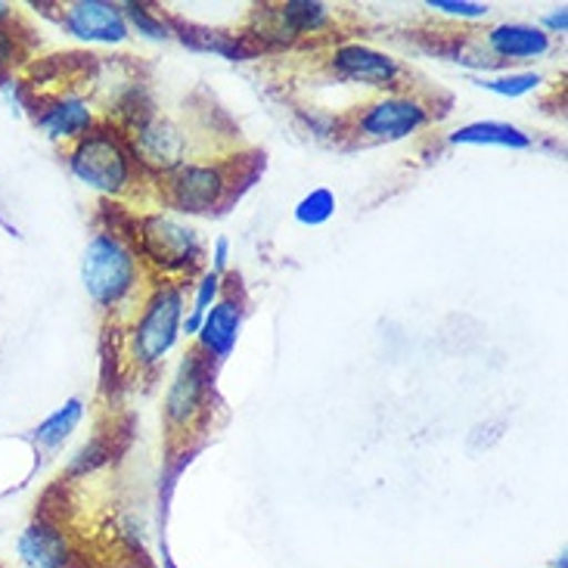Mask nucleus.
Here are the masks:
<instances>
[{"label": "nucleus", "instance_id": "nucleus-19", "mask_svg": "<svg viewBox=\"0 0 568 568\" xmlns=\"http://www.w3.org/2000/svg\"><path fill=\"white\" fill-rule=\"evenodd\" d=\"M476 84L481 88V91L516 100V97H525V93L538 91L540 84H544V78H540L538 72H516V75H500V78H476Z\"/></svg>", "mask_w": 568, "mask_h": 568}, {"label": "nucleus", "instance_id": "nucleus-16", "mask_svg": "<svg viewBox=\"0 0 568 568\" xmlns=\"http://www.w3.org/2000/svg\"><path fill=\"white\" fill-rule=\"evenodd\" d=\"M81 416H84V404H81L78 398L65 400L60 410H53V414L47 416L44 423L38 426V432H34V442H38L41 447H60L62 442L78 429Z\"/></svg>", "mask_w": 568, "mask_h": 568}, {"label": "nucleus", "instance_id": "nucleus-8", "mask_svg": "<svg viewBox=\"0 0 568 568\" xmlns=\"http://www.w3.org/2000/svg\"><path fill=\"white\" fill-rule=\"evenodd\" d=\"M62 26L69 34L93 44H122L128 38L122 7L106 0H75L62 10Z\"/></svg>", "mask_w": 568, "mask_h": 568}, {"label": "nucleus", "instance_id": "nucleus-9", "mask_svg": "<svg viewBox=\"0 0 568 568\" xmlns=\"http://www.w3.org/2000/svg\"><path fill=\"white\" fill-rule=\"evenodd\" d=\"M186 153V134L169 119H150L134 131L131 140V155L134 162L146 165L153 171H174L178 165H184Z\"/></svg>", "mask_w": 568, "mask_h": 568}, {"label": "nucleus", "instance_id": "nucleus-7", "mask_svg": "<svg viewBox=\"0 0 568 568\" xmlns=\"http://www.w3.org/2000/svg\"><path fill=\"white\" fill-rule=\"evenodd\" d=\"M333 75L352 84H367V88H395L400 78V65L388 53H379L364 44H342L329 57Z\"/></svg>", "mask_w": 568, "mask_h": 568}, {"label": "nucleus", "instance_id": "nucleus-23", "mask_svg": "<svg viewBox=\"0 0 568 568\" xmlns=\"http://www.w3.org/2000/svg\"><path fill=\"white\" fill-rule=\"evenodd\" d=\"M227 258H231V240H227V236H217L215 255H212V271H215L217 277L227 271Z\"/></svg>", "mask_w": 568, "mask_h": 568}, {"label": "nucleus", "instance_id": "nucleus-27", "mask_svg": "<svg viewBox=\"0 0 568 568\" xmlns=\"http://www.w3.org/2000/svg\"><path fill=\"white\" fill-rule=\"evenodd\" d=\"M554 568H568V556L559 554V559H556V562H554Z\"/></svg>", "mask_w": 568, "mask_h": 568}, {"label": "nucleus", "instance_id": "nucleus-2", "mask_svg": "<svg viewBox=\"0 0 568 568\" xmlns=\"http://www.w3.org/2000/svg\"><path fill=\"white\" fill-rule=\"evenodd\" d=\"M81 283L93 305L112 307L138 283V258L115 233H97L81 258Z\"/></svg>", "mask_w": 568, "mask_h": 568}, {"label": "nucleus", "instance_id": "nucleus-28", "mask_svg": "<svg viewBox=\"0 0 568 568\" xmlns=\"http://www.w3.org/2000/svg\"><path fill=\"white\" fill-rule=\"evenodd\" d=\"M109 568H138V566H131V562H122V566H109Z\"/></svg>", "mask_w": 568, "mask_h": 568}, {"label": "nucleus", "instance_id": "nucleus-12", "mask_svg": "<svg viewBox=\"0 0 568 568\" xmlns=\"http://www.w3.org/2000/svg\"><path fill=\"white\" fill-rule=\"evenodd\" d=\"M240 326H243V307H240V302H233V298H217L215 305L209 307L200 333H196L202 354L217 357V361L231 357L233 345H236V338H240Z\"/></svg>", "mask_w": 568, "mask_h": 568}, {"label": "nucleus", "instance_id": "nucleus-13", "mask_svg": "<svg viewBox=\"0 0 568 568\" xmlns=\"http://www.w3.org/2000/svg\"><path fill=\"white\" fill-rule=\"evenodd\" d=\"M488 50L497 60H538L550 50V34L540 26H525V22H504L488 31Z\"/></svg>", "mask_w": 568, "mask_h": 568}, {"label": "nucleus", "instance_id": "nucleus-10", "mask_svg": "<svg viewBox=\"0 0 568 568\" xmlns=\"http://www.w3.org/2000/svg\"><path fill=\"white\" fill-rule=\"evenodd\" d=\"M205 383H209V369L205 357L200 352L184 354L181 367L174 373L165 398V416L174 429L193 426V419L202 414V400H205Z\"/></svg>", "mask_w": 568, "mask_h": 568}, {"label": "nucleus", "instance_id": "nucleus-11", "mask_svg": "<svg viewBox=\"0 0 568 568\" xmlns=\"http://www.w3.org/2000/svg\"><path fill=\"white\" fill-rule=\"evenodd\" d=\"M16 554L22 559V566L29 568H69L75 559L65 531L50 519L31 523L16 540Z\"/></svg>", "mask_w": 568, "mask_h": 568}, {"label": "nucleus", "instance_id": "nucleus-25", "mask_svg": "<svg viewBox=\"0 0 568 568\" xmlns=\"http://www.w3.org/2000/svg\"><path fill=\"white\" fill-rule=\"evenodd\" d=\"M544 22V31L550 34V31H566L568 29V13L566 7H559V13H550L540 19Z\"/></svg>", "mask_w": 568, "mask_h": 568}, {"label": "nucleus", "instance_id": "nucleus-14", "mask_svg": "<svg viewBox=\"0 0 568 568\" xmlns=\"http://www.w3.org/2000/svg\"><path fill=\"white\" fill-rule=\"evenodd\" d=\"M34 122L53 140H81L93 131V112L81 97H57L41 106Z\"/></svg>", "mask_w": 568, "mask_h": 568}, {"label": "nucleus", "instance_id": "nucleus-18", "mask_svg": "<svg viewBox=\"0 0 568 568\" xmlns=\"http://www.w3.org/2000/svg\"><path fill=\"white\" fill-rule=\"evenodd\" d=\"M333 215H336V196L326 186L311 190L305 200L295 205V221L305 224V227H321Z\"/></svg>", "mask_w": 568, "mask_h": 568}, {"label": "nucleus", "instance_id": "nucleus-4", "mask_svg": "<svg viewBox=\"0 0 568 568\" xmlns=\"http://www.w3.org/2000/svg\"><path fill=\"white\" fill-rule=\"evenodd\" d=\"M181 323H184V290L165 283L143 305V314L134 326V357L143 367L159 364L178 345Z\"/></svg>", "mask_w": 568, "mask_h": 568}, {"label": "nucleus", "instance_id": "nucleus-6", "mask_svg": "<svg viewBox=\"0 0 568 568\" xmlns=\"http://www.w3.org/2000/svg\"><path fill=\"white\" fill-rule=\"evenodd\" d=\"M227 193V174L217 165H205V162H184L174 171H169V184H165V196L186 215H202L221 205Z\"/></svg>", "mask_w": 568, "mask_h": 568}, {"label": "nucleus", "instance_id": "nucleus-26", "mask_svg": "<svg viewBox=\"0 0 568 568\" xmlns=\"http://www.w3.org/2000/svg\"><path fill=\"white\" fill-rule=\"evenodd\" d=\"M10 19V3H0V22Z\"/></svg>", "mask_w": 568, "mask_h": 568}, {"label": "nucleus", "instance_id": "nucleus-21", "mask_svg": "<svg viewBox=\"0 0 568 568\" xmlns=\"http://www.w3.org/2000/svg\"><path fill=\"white\" fill-rule=\"evenodd\" d=\"M426 7L435 13L454 16V19H485L491 13L488 3H473V0H429Z\"/></svg>", "mask_w": 568, "mask_h": 568}, {"label": "nucleus", "instance_id": "nucleus-22", "mask_svg": "<svg viewBox=\"0 0 568 568\" xmlns=\"http://www.w3.org/2000/svg\"><path fill=\"white\" fill-rule=\"evenodd\" d=\"M217 295H221V277H217L215 271H209V274L196 283V298H193V311H190V314L205 321V314H209V307L217 302Z\"/></svg>", "mask_w": 568, "mask_h": 568}, {"label": "nucleus", "instance_id": "nucleus-17", "mask_svg": "<svg viewBox=\"0 0 568 568\" xmlns=\"http://www.w3.org/2000/svg\"><path fill=\"white\" fill-rule=\"evenodd\" d=\"M283 26L290 29V34H307V31H321L329 22V10L326 3H311V0H290L277 7Z\"/></svg>", "mask_w": 568, "mask_h": 568}, {"label": "nucleus", "instance_id": "nucleus-5", "mask_svg": "<svg viewBox=\"0 0 568 568\" xmlns=\"http://www.w3.org/2000/svg\"><path fill=\"white\" fill-rule=\"evenodd\" d=\"M429 122V109L410 93H388L383 100L369 103L357 119V134L376 143H395L416 134Z\"/></svg>", "mask_w": 568, "mask_h": 568}, {"label": "nucleus", "instance_id": "nucleus-3", "mask_svg": "<svg viewBox=\"0 0 568 568\" xmlns=\"http://www.w3.org/2000/svg\"><path fill=\"white\" fill-rule=\"evenodd\" d=\"M140 255L162 274H184L193 271L202 258L200 233L181 217L150 215L138 224Z\"/></svg>", "mask_w": 568, "mask_h": 568}, {"label": "nucleus", "instance_id": "nucleus-15", "mask_svg": "<svg viewBox=\"0 0 568 568\" xmlns=\"http://www.w3.org/2000/svg\"><path fill=\"white\" fill-rule=\"evenodd\" d=\"M454 146H507V150H528L531 138L523 128L509 122H473L450 134Z\"/></svg>", "mask_w": 568, "mask_h": 568}, {"label": "nucleus", "instance_id": "nucleus-20", "mask_svg": "<svg viewBox=\"0 0 568 568\" xmlns=\"http://www.w3.org/2000/svg\"><path fill=\"white\" fill-rule=\"evenodd\" d=\"M124 22H131L140 34H146V38H153V41H165L169 38V26L162 22V19H155L146 7H140V3H124Z\"/></svg>", "mask_w": 568, "mask_h": 568}, {"label": "nucleus", "instance_id": "nucleus-24", "mask_svg": "<svg viewBox=\"0 0 568 568\" xmlns=\"http://www.w3.org/2000/svg\"><path fill=\"white\" fill-rule=\"evenodd\" d=\"M16 60V38L7 29H0V72L10 69Z\"/></svg>", "mask_w": 568, "mask_h": 568}, {"label": "nucleus", "instance_id": "nucleus-1", "mask_svg": "<svg viewBox=\"0 0 568 568\" xmlns=\"http://www.w3.org/2000/svg\"><path fill=\"white\" fill-rule=\"evenodd\" d=\"M69 169L81 184L106 196H119L134 181V155L109 128H97L75 140V150L69 153Z\"/></svg>", "mask_w": 568, "mask_h": 568}]
</instances>
